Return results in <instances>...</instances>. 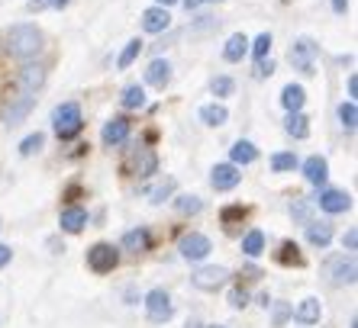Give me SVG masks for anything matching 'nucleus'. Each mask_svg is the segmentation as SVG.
I'll return each instance as SVG.
<instances>
[{
    "label": "nucleus",
    "mask_w": 358,
    "mask_h": 328,
    "mask_svg": "<svg viewBox=\"0 0 358 328\" xmlns=\"http://www.w3.org/2000/svg\"><path fill=\"white\" fill-rule=\"evenodd\" d=\"M42 45H45V39H42V29L33 23H17L10 26L7 33V52L13 58H23V61H29V58H36L42 52Z\"/></svg>",
    "instance_id": "obj_1"
},
{
    "label": "nucleus",
    "mask_w": 358,
    "mask_h": 328,
    "mask_svg": "<svg viewBox=\"0 0 358 328\" xmlns=\"http://www.w3.org/2000/svg\"><path fill=\"white\" fill-rule=\"evenodd\" d=\"M84 119H81V107H78L75 100H68V103H62V107H55V113H52V129H55V135H59L62 142L75 139L78 132H81Z\"/></svg>",
    "instance_id": "obj_2"
},
{
    "label": "nucleus",
    "mask_w": 358,
    "mask_h": 328,
    "mask_svg": "<svg viewBox=\"0 0 358 328\" xmlns=\"http://www.w3.org/2000/svg\"><path fill=\"white\" fill-rule=\"evenodd\" d=\"M145 315H149V322H155V325H162V322H168L175 315V303H171L168 290L155 287L145 293Z\"/></svg>",
    "instance_id": "obj_3"
},
{
    "label": "nucleus",
    "mask_w": 358,
    "mask_h": 328,
    "mask_svg": "<svg viewBox=\"0 0 358 328\" xmlns=\"http://www.w3.org/2000/svg\"><path fill=\"white\" fill-rule=\"evenodd\" d=\"M117 264H120V248L107 245V241H97L94 248H87V267H91L94 274L117 271Z\"/></svg>",
    "instance_id": "obj_4"
},
{
    "label": "nucleus",
    "mask_w": 358,
    "mask_h": 328,
    "mask_svg": "<svg viewBox=\"0 0 358 328\" xmlns=\"http://www.w3.org/2000/svg\"><path fill=\"white\" fill-rule=\"evenodd\" d=\"M191 283L197 290H203V293H217L220 287L229 283V271H226V267H217V264H210V267H197V271L191 274Z\"/></svg>",
    "instance_id": "obj_5"
},
{
    "label": "nucleus",
    "mask_w": 358,
    "mask_h": 328,
    "mask_svg": "<svg viewBox=\"0 0 358 328\" xmlns=\"http://www.w3.org/2000/svg\"><path fill=\"white\" fill-rule=\"evenodd\" d=\"M326 277L333 287H352L355 283V261L345 255H336L326 261Z\"/></svg>",
    "instance_id": "obj_6"
},
{
    "label": "nucleus",
    "mask_w": 358,
    "mask_h": 328,
    "mask_svg": "<svg viewBox=\"0 0 358 328\" xmlns=\"http://www.w3.org/2000/svg\"><path fill=\"white\" fill-rule=\"evenodd\" d=\"M178 251H181L184 261H203V258L213 251V245H210V238L207 235H200V232H187V235L178 241Z\"/></svg>",
    "instance_id": "obj_7"
},
{
    "label": "nucleus",
    "mask_w": 358,
    "mask_h": 328,
    "mask_svg": "<svg viewBox=\"0 0 358 328\" xmlns=\"http://www.w3.org/2000/svg\"><path fill=\"white\" fill-rule=\"evenodd\" d=\"M320 45L313 39H307V36H300L297 42L291 45V65L300 68L303 74H313V58H317Z\"/></svg>",
    "instance_id": "obj_8"
},
{
    "label": "nucleus",
    "mask_w": 358,
    "mask_h": 328,
    "mask_svg": "<svg viewBox=\"0 0 358 328\" xmlns=\"http://www.w3.org/2000/svg\"><path fill=\"white\" fill-rule=\"evenodd\" d=\"M242 181V171L236 167L233 161H226V164H217L213 171H210V187L217 190V193H226V190H236Z\"/></svg>",
    "instance_id": "obj_9"
},
{
    "label": "nucleus",
    "mask_w": 358,
    "mask_h": 328,
    "mask_svg": "<svg viewBox=\"0 0 358 328\" xmlns=\"http://www.w3.org/2000/svg\"><path fill=\"white\" fill-rule=\"evenodd\" d=\"M317 206L323 209V213H329V216H339V213H349V209H352V197L345 193V190L326 187V190H320Z\"/></svg>",
    "instance_id": "obj_10"
},
{
    "label": "nucleus",
    "mask_w": 358,
    "mask_h": 328,
    "mask_svg": "<svg viewBox=\"0 0 358 328\" xmlns=\"http://www.w3.org/2000/svg\"><path fill=\"white\" fill-rule=\"evenodd\" d=\"M36 107L33 94H23V97H10V103L3 107V126H20L29 116V110Z\"/></svg>",
    "instance_id": "obj_11"
},
{
    "label": "nucleus",
    "mask_w": 358,
    "mask_h": 328,
    "mask_svg": "<svg viewBox=\"0 0 358 328\" xmlns=\"http://www.w3.org/2000/svg\"><path fill=\"white\" fill-rule=\"evenodd\" d=\"M100 139H103L107 148L126 145V139H129V119H126V116H113V119H107V123H103V132H100Z\"/></svg>",
    "instance_id": "obj_12"
},
{
    "label": "nucleus",
    "mask_w": 358,
    "mask_h": 328,
    "mask_svg": "<svg viewBox=\"0 0 358 328\" xmlns=\"http://www.w3.org/2000/svg\"><path fill=\"white\" fill-rule=\"evenodd\" d=\"M168 26H171V13H168V7H149L145 13H142V29L149 36H159V33H165Z\"/></svg>",
    "instance_id": "obj_13"
},
{
    "label": "nucleus",
    "mask_w": 358,
    "mask_h": 328,
    "mask_svg": "<svg viewBox=\"0 0 358 328\" xmlns=\"http://www.w3.org/2000/svg\"><path fill=\"white\" fill-rule=\"evenodd\" d=\"M303 177H307V184H313V187H323L326 177H329V161H326L323 155H310L307 161H303Z\"/></svg>",
    "instance_id": "obj_14"
},
{
    "label": "nucleus",
    "mask_w": 358,
    "mask_h": 328,
    "mask_svg": "<svg viewBox=\"0 0 358 328\" xmlns=\"http://www.w3.org/2000/svg\"><path fill=\"white\" fill-rule=\"evenodd\" d=\"M291 315L300 322V325H317L320 315H323V306H320L317 296H307V299H303L297 309H291Z\"/></svg>",
    "instance_id": "obj_15"
},
{
    "label": "nucleus",
    "mask_w": 358,
    "mask_h": 328,
    "mask_svg": "<svg viewBox=\"0 0 358 328\" xmlns=\"http://www.w3.org/2000/svg\"><path fill=\"white\" fill-rule=\"evenodd\" d=\"M45 84V68L42 65H23L20 68V87L23 94H36Z\"/></svg>",
    "instance_id": "obj_16"
},
{
    "label": "nucleus",
    "mask_w": 358,
    "mask_h": 328,
    "mask_svg": "<svg viewBox=\"0 0 358 328\" xmlns=\"http://www.w3.org/2000/svg\"><path fill=\"white\" fill-rule=\"evenodd\" d=\"M59 225L65 232H71V235H78V232L87 225V209H81V206H68V209H62Z\"/></svg>",
    "instance_id": "obj_17"
},
{
    "label": "nucleus",
    "mask_w": 358,
    "mask_h": 328,
    "mask_svg": "<svg viewBox=\"0 0 358 328\" xmlns=\"http://www.w3.org/2000/svg\"><path fill=\"white\" fill-rule=\"evenodd\" d=\"M303 229H307V241H310L313 248H326L329 241H333V225H329V222L310 219Z\"/></svg>",
    "instance_id": "obj_18"
},
{
    "label": "nucleus",
    "mask_w": 358,
    "mask_h": 328,
    "mask_svg": "<svg viewBox=\"0 0 358 328\" xmlns=\"http://www.w3.org/2000/svg\"><path fill=\"white\" fill-rule=\"evenodd\" d=\"M133 171H136V177H152V174L159 171V155L152 148H139V155L133 161Z\"/></svg>",
    "instance_id": "obj_19"
},
{
    "label": "nucleus",
    "mask_w": 358,
    "mask_h": 328,
    "mask_svg": "<svg viewBox=\"0 0 358 328\" xmlns=\"http://www.w3.org/2000/svg\"><path fill=\"white\" fill-rule=\"evenodd\" d=\"M245 55H249V39H245L242 33H233L229 39H226V45H223V58L236 65V61H242Z\"/></svg>",
    "instance_id": "obj_20"
},
{
    "label": "nucleus",
    "mask_w": 358,
    "mask_h": 328,
    "mask_svg": "<svg viewBox=\"0 0 358 328\" xmlns=\"http://www.w3.org/2000/svg\"><path fill=\"white\" fill-rule=\"evenodd\" d=\"M168 81H171V65H168L165 58H155V61L145 68V84H152V87H165Z\"/></svg>",
    "instance_id": "obj_21"
},
{
    "label": "nucleus",
    "mask_w": 358,
    "mask_h": 328,
    "mask_svg": "<svg viewBox=\"0 0 358 328\" xmlns=\"http://www.w3.org/2000/svg\"><path fill=\"white\" fill-rule=\"evenodd\" d=\"M303 103H307V91H303L300 84H287V87L281 91V107L287 110V113L303 110Z\"/></svg>",
    "instance_id": "obj_22"
},
{
    "label": "nucleus",
    "mask_w": 358,
    "mask_h": 328,
    "mask_svg": "<svg viewBox=\"0 0 358 328\" xmlns=\"http://www.w3.org/2000/svg\"><path fill=\"white\" fill-rule=\"evenodd\" d=\"M229 158H233V164H236V167H242V164H252V161H255V158H259V148L252 145V142L239 139L233 148H229Z\"/></svg>",
    "instance_id": "obj_23"
},
{
    "label": "nucleus",
    "mask_w": 358,
    "mask_h": 328,
    "mask_svg": "<svg viewBox=\"0 0 358 328\" xmlns=\"http://www.w3.org/2000/svg\"><path fill=\"white\" fill-rule=\"evenodd\" d=\"M284 132L287 135H294V139H307L310 135V119L303 113H287V119H284Z\"/></svg>",
    "instance_id": "obj_24"
},
{
    "label": "nucleus",
    "mask_w": 358,
    "mask_h": 328,
    "mask_svg": "<svg viewBox=\"0 0 358 328\" xmlns=\"http://www.w3.org/2000/svg\"><path fill=\"white\" fill-rule=\"evenodd\" d=\"M262 251H265V232H259V229L245 232V238H242V255H245V258H259Z\"/></svg>",
    "instance_id": "obj_25"
},
{
    "label": "nucleus",
    "mask_w": 358,
    "mask_h": 328,
    "mask_svg": "<svg viewBox=\"0 0 358 328\" xmlns=\"http://www.w3.org/2000/svg\"><path fill=\"white\" fill-rule=\"evenodd\" d=\"M229 119V110L223 103H207V107H200V123L207 126H223Z\"/></svg>",
    "instance_id": "obj_26"
},
{
    "label": "nucleus",
    "mask_w": 358,
    "mask_h": 328,
    "mask_svg": "<svg viewBox=\"0 0 358 328\" xmlns=\"http://www.w3.org/2000/svg\"><path fill=\"white\" fill-rule=\"evenodd\" d=\"M149 232L145 229H133V232H126L123 235V248L126 251H136V255H139V251H145V248H149Z\"/></svg>",
    "instance_id": "obj_27"
},
{
    "label": "nucleus",
    "mask_w": 358,
    "mask_h": 328,
    "mask_svg": "<svg viewBox=\"0 0 358 328\" xmlns=\"http://www.w3.org/2000/svg\"><path fill=\"white\" fill-rule=\"evenodd\" d=\"M120 103H123L126 110H142L145 107V91H142V84H129L123 91V97H120Z\"/></svg>",
    "instance_id": "obj_28"
},
{
    "label": "nucleus",
    "mask_w": 358,
    "mask_h": 328,
    "mask_svg": "<svg viewBox=\"0 0 358 328\" xmlns=\"http://www.w3.org/2000/svg\"><path fill=\"white\" fill-rule=\"evenodd\" d=\"M339 123L345 132H355L358 126V107H355V100H345V103H339Z\"/></svg>",
    "instance_id": "obj_29"
},
{
    "label": "nucleus",
    "mask_w": 358,
    "mask_h": 328,
    "mask_svg": "<svg viewBox=\"0 0 358 328\" xmlns=\"http://www.w3.org/2000/svg\"><path fill=\"white\" fill-rule=\"evenodd\" d=\"M294 167H300L294 151H278V155H271V171L275 174H287V171H294Z\"/></svg>",
    "instance_id": "obj_30"
},
{
    "label": "nucleus",
    "mask_w": 358,
    "mask_h": 328,
    "mask_svg": "<svg viewBox=\"0 0 358 328\" xmlns=\"http://www.w3.org/2000/svg\"><path fill=\"white\" fill-rule=\"evenodd\" d=\"M139 52H142V39H129V42H126V49L120 52V58H117V68H120V71H126V68L133 65L136 58H139Z\"/></svg>",
    "instance_id": "obj_31"
},
{
    "label": "nucleus",
    "mask_w": 358,
    "mask_h": 328,
    "mask_svg": "<svg viewBox=\"0 0 358 328\" xmlns=\"http://www.w3.org/2000/svg\"><path fill=\"white\" fill-rule=\"evenodd\" d=\"M175 209L181 216H197L200 209H203V200H200V197H178L175 200Z\"/></svg>",
    "instance_id": "obj_32"
},
{
    "label": "nucleus",
    "mask_w": 358,
    "mask_h": 328,
    "mask_svg": "<svg viewBox=\"0 0 358 328\" xmlns=\"http://www.w3.org/2000/svg\"><path fill=\"white\" fill-rule=\"evenodd\" d=\"M42 142H45V135H42V132H33V135H26V139L20 142V155H23V158L36 155V151L42 148Z\"/></svg>",
    "instance_id": "obj_33"
},
{
    "label": "nucleus",
    "mask_w": 358,
    "mask_h": 328,
    "mask_svg": "<svg viewBox=\"0 0 358 328\" xmlns=\"http://www.w3.org/2000/svg\"><path fill=\"white\" fill-rule=\"evenodd\" d=\"M171 193H175V181L168 177L165 184H159V187H155V190H149V203H155V206H159V203H165V200L171 197Z\"/></svg>",
    "instance_id": "obj_34"
},
{
    "label": "nucleus",
    "mask_w": 358,
    "mask_h": 328,
    "mask_svg": "<svg viewBox=\"0 0 358 328\" xmlns=\"http://www.w3.org/2000/svg\"><path fill=\"white\" fill-rule=\"evenodd\" d=\"M249 49L255 58H268V52H271V33L255 36V42H249Z\"/></svg>",
    "instance_id": "obj_35"
},
{
    "label": "nucleus",
    "mask_w": 358,
    "mask_h": 328,
    "mask_svg": "<svg viewBox=\"0 0 358 328\" xmlns=\"http://www.w3.org/2000/svg\"><path fill=\"white\" fill-rule=\"evenodd\" d=\"M233 77H226V74H220V77H213V84H210V91H213V97H229L233 94Z\"/></svg>",
    "instance_id": "obj_36"
},
{
    "label": "nucleus",
    "mask_w": 358,
    "mask_h": 328,
    "mask_svg": "<svg viewBox=\"0 0 358 328\" xmlns=\"http://www.w3.org/2000/svg\"><path fill=\"white\" fill-rule=\"evenodd\" d=\"M281 251H284V255H281V261H284V264H297V267L303 264V258H300V248H297V245H291V241H284Z\"/></svg>",
    "instance_id": "obj_37"
},
{
    "label": "nucleus",
    "mask_w": 358,
    "mask_h": 328,
    "mask_svg": "<svg viewBox=\"0 0 358 328\" xmlns=\"http://www.w3.org/2000/svg\"><path fill=\"white\" fill-rule=\"evenodd\" d=\"M229 306H233V309H245V306H249V293L242 287H236L233 293H229Z\"/></svg>",
    "instance_id": "obj_38"
},
{
    "label": "nucleus",
    "mask_w": 358,
    "mask_h": 328,
    "mask_svg": "<svg viewBox=\"0 0 358 328\" xmlns=\"http://www.w3.org/2000/svg\"><path fill=\"white\" fill-rule=\"evenodd\" d=\"M291 216H294L297 222H303V225H307V222H310V209H307V203H303V200L291 203Z\"/></svg>",
    "instance_id": "obj_39"
},
{
    "label": "nucleus",
    "mask_w": 358,
    "mask_h": 328,
    "mask_svg": "<svg viewBox=\"0 0 358 328\" xmlns=\"http://www.w3.org/2000/svg\"><path fill=\"white\" fill-rule=\"evenodd\" d=\"M271 306H275V325L281 328L284 322L291 319V306H287V303H271Z\"/></svg>",
    "instance_id": "obj_40"
},
{
    "label": "nucleus",
    "mask_w": 358,
    "mask_h": 328,
    "mask_svg": "<svg viewBox=\"0 0 358 328\" xmlns=\"http://www.w3.org/2000/svg\"><path fill=\"white\" fill-rule=\"evenodd\" d=\"M271 71H275V61H271V58H259V65H255V74H259V77H268Z\"/></svg>",
    "instance_id": "obj_41"
},
{
    "label": "nucleus",
    "mask_w": 358,
    "mask_h": 328,
    "mask_svg": "<svg viewBox=\"0 0 358 328\" xmlns=\"http://www.w3.org/2000/svg\"><path fill=\"white\" fill-rule=\"evenodd\" d=\"M342 248H349V251H355V248H358V232L355 229L345 232V238H342Z\"/></svg>",
    "instance_id": "obj_42"
},
{
    "label": "nucleus",
    "mask_w": 358,
    "mask_h": 328,
    "mask_svg": "<svg viewBox=\"0 0 358 328\" xmlns=\"http://www.w3.org/2000/svg\"><path fill=\"white\" fill-rule=\"evenodd\" d=\"M68 0H39V3H29V10H36V7H65Z\"/></svg>",
    "instance_id": "obj_43"
},
{
    "label": "nucleus",
    "mask_w": 358,
    "mask_h": 328,
    "mask_svg": "<svg viewBox=\"0 0 358 328\" xmlns=\"http://www.w3.org/2000/svg\"><path fill=\"white\" fill-rule=\"evenodd\" d=\"M10 258H13V251H10V245H0V267H7Z\"/></svg>",
    "instance_id": "obj_44"
},
{
    "label": "nucleus",
    "mask_w": 358,
    "mask_h": 328,
    "mask_svg": "<svg viewBox=\"0 0 358 328\" xmlns=\"http://www.w3.org/2000/svg\"><path fill=\"white\" fill-rule=\"evenodd\" d=\"M333 10H336V13H339V17H342V13L349 10V0H333Z\"/></svg>",
    "instance_id": "obj_45"
},
{
    "label": "nucleus",
    "mask_w": 358,
    "mask_h": 328,
    "mask_svg": "<svg viewBox=\"0 0 358 328\" xmlns=\"http://www.w3.org/2000/svg\"><path fill=\"white\" fill-rule=\"evenodd\" d=\"M349 97H358V77L349 74Z\"/></svg>",
    "instance_id": "obj_46"
},
{
    "label": "nucleus",
    "mask_w": 358,
    "mask_h": 328,
    "mask_svg": "<svg viewBox=\"0 0 358 328\" xmlns=\"http://www.w3.org/2000/svg\"><path fill=\"white\" fill-rule=\"evenodd\" d=\"M259 306H262V309H268V306H271V296L262 293V296H259Z\"/></svg>",
    "instance_id": "obj_47"
},
{
    "label": "nucleus",
    "mask_w": 358,
    "mask_h": 328,
    "mask_svg": "<svg viewBox=\"0 0 358 328\" xmlns=\"http://www.w3.org/2000/svg\"><path fill=\"white\" fill-rule=\"evenodd\" d=\"M200 3H203V0H184V7H187V10H197Z\"/></svg>",
    "instance_id": "obj_48"
},
{
    "label": "nucleus",
    "mask_w": 358,
    "mask_h": 328,
    "mask_svg": "<svg viewBox=\"0 0 358 328\" xmlns=\"http://www.w3.org/2000/svg\"><path fill=\"white\" fill-rule=\"evenodd\" d=\"M178 0H159V7H175Z\"/></svg>",
    "instance_id": "obj_49"
},
{
    "label": "nucleus",
    "mask_w": 358,
    "mask_h": 328,
    "mask_svg": "<svg viewBox=\"0 0 358 328\" xmlns=\"http://www.w3.org/2000/svg\"><path fill=\"white\" fill-rule=\"evenodd\" d=\"M184 328H203V325H200V322H187V325H184Z\"/></svg>",
    "instance_id": "obj_50"
},
{
    "label": "nucleus",
    "mask_w": 358,
    "mask_h": 328,
    "mask_svg": "<svg viewBox=\"0 0 358 328\" xmlns=\"http://www.w3.org/2000/svg\"><path fill=\"white\" fill-rule=\"evenodd\" d=\"M213 328H226V325H213Z\"/></svg>",
    "instance_id": "obj_51"
},
{
    "label": "nucleus",
    "mask_w": 358,
    "mask_h": 328,
    "mask_svg": "<svg viewBox=\"0 0 358 328\" xmlns=\"http://www.w3.org/2000/svg\"><path fill=\"white\" fill-rule=\"evenodd\" d=\"M217 3H220V0H217Z\"/></svg>",
    "instance_id": "obj_52"
}]
</instances>
